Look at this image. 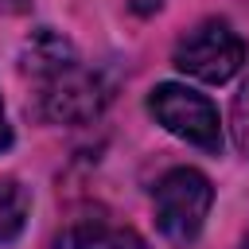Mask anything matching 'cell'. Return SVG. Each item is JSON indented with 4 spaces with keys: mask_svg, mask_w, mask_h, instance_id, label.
Returning a JSON list of instances; mask_svg holds the SVG:
<instances>
[{
    "mask_svg": "<svg viewBox=\"0 0 249 249\" xmlns=\"http://www.w3.org/2000/svg\"><path fill=\"white\" fill-rule=\"evenodd\" d=\"M23 70L35 78L39 117L54 124H86L109 101L97 70H89L78 58L74 43L51 27L31 31V39L23 43Z\"/></svg>",
    "mask_w": 249,
    "mask_h": 249,
    "instance_id": "obj_1",
    "label": "cell"
},
{
    "mask_svg": "<svg viewBox=\"0 0 249 249\" xmlns=\"http://www.w3.org/2000/svg\"><path fill=\"white\" fill-rule=\"evenodd\" d=\"M214 187L195 167H175L156 183V226L167 241L191 245L202 233V222L210 214Z\"/></svg>",
    "mask_w": 249,
    "mask_h": 249,
    "instance_id": "obj_2",
    "label": "cell"
},
{
    "mask_svg": "<svg viewBox=\"0 0 249 249\" xmlns=\"http://www.w3.org/2000/svg\"><path fill=\"white\" fill-rule=\"evenodd\" d=\"M171 62H175L183 74L218 86V82H230V78L241 70V62H245V43H241V35H237L226 19H202L198 27H191V31L175 43Z\"/></svg>",
    "mask_w": 249,
    "mask_h": 249,
    "instance_id": "obj_3",
    "label": "cell"
},
{
    "mask_svg": "<svg viewBox=\"0 0 249 249\" xmlns=\"http://www.w3.org/2000/svg\"><path fill=\"white\" fill-rule=\"evenodd\" d=\"M148 113L179 140H187L202 152H222V124H218V109L210 97H202L187 86L163 82L148 93Z\"/></svg>",
    "mask_w": 249,
    "mask_h": 249,
    "instance_id": "obj_4",
    "label": "cell"
},
{
    "mask_svg": "<svg viewBox=\"0 0 249 249\" xmlns=\"http://www.w3.org/2000/svg\"><path fill=\"white\" fill-rule=\"evenodd\" d=\"M54 249H148V245L140 241V233L109 218H78L54 237Z\"/></svg>",
    "mask_w": 249,
    "mask_h": 249,
    "instance_id": "obj_5",
    "label": "cell"
},
{
    "mask_svg": "<svg viewBox=\"0 0 249 249\" xmlns=\"http://www.w3.org/2000/svg\"><path fill=\"white\" fill-rule=\"evenodd\" d=\"M27 206H31L27 191L16 179H0V245L19 237V230L27 222Z\"/></svg>",
    "mask_w": 249,
    "mask_h": 249,
    "instance_id": "obj_6",
    "label": "cell"
},
{
    "mask_svg": "<svg viewBox=\"0 0 249 249\" xmlns=\"http://www.w3.org/2000/svg\"><path fill=\"white\" fill-rule=\"evenodd\" d=\"M230 128H233V144H237V152H245V156H249V78H245V86H241V89H237V97H233Z\"/></svg>",
    "mask_w": 249,
    "mask_h": 249,
    "instance_id": "obj_7",
    "label": "cell"
},
{
    "mask_svg": "<svg viewBox=\"0 0 249 249\" xmlns=\"http://www.w3.org/2000/svg\"><path fill=\"white\" fill-rule=\"evenodd\" d=\"M12 148V128H8V121H4V105H0V152H8Z\"/></svg>",
    "mask_w": 249,
    "mask_h": 249,
    "instance_id": "obj_8",
    "label": "cell"
},
{
    "mask_svg": "<svg viewBox=\"0 0 249 249\" xmlns=\"http://www.w3.org/2000/svg\"><path fill=\"white\" fill-rule=\"evenodd\" d=\"M136 4V12H152V8H160V0H132Z\"/></svg>",
    "mask_w": 249,
    "mask_h": 249,
    "instance_id": "obj_9",
    "label": "cell"
},
{
    "mask_svg": "<svg viewBox=\"0 0 249 249\" xmlns=\"http://www.w3.org/2000/svg\"><path fill=\"white\" fill-rule=\"evenodd\" d=\"M241 249H249V237H245V241H241Z\"/></svg>",
    "mask_w": 249,
    "mask_h": 249,
    "instance_id": "obj_10",
    "label": "cell"
}]
</instances>
